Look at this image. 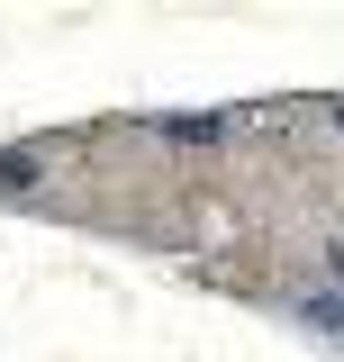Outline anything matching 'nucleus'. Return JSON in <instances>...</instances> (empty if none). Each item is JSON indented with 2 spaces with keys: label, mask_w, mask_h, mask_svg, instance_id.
<instances>
[{
  "label": "nucleus",
  "mask_w": 344,
  "mask_h": 362,
  "mask_svg": "<svg viewBox=\"0 0 344 362\" xmlns=\"http://www.w3.org/2000/svg\"><path fill=\"white\" fill-rule=\"evenodd\" d=\"M154 136H172V145H217L227 118H154Z\"/></svg>",
  "instance_id": "obj_1"
},
{
  "label": "nucleus",
  "mask_w": 344,
  "mask_h": 362,
  "mask_svg": "<svg viewBox=\"0 0 344 362\" xmlns=\"http://www.w3.org/2000/svg\"><path fill=\"white\" fill-rule=\"evenodd\" d=\"M308 326H326V335H344V299H308Z\"/></svg>",
  "instance_id": "obj_3"
},
{
  "label": "nucleus",
  "mask_w": 344,
  "mask_h": 362,
  "mask_svg": "<svg viewBox=\"0 0 344 362\" xmlns=\"http://www.w3.org/2000/svg\"><path fill=\"white\" fill-rule=\"evenodd\" d=\"M336 127H344V109H336Z\"/></svg>",
  "instance_id": "obj_5"
},
{
  "label": "nucleus",
  "mask_w": 344,
  "mask_h": 362,
  "mask_svg": "<svg viewBox=\"0 0 344 362\" xmlns=\"http://www.w3.org/2000/svg\"><path fill=\"white\" fill-rule=\"evenodd\" d=\"M28 181H37V163H28V154H0V190H9V199H18Z\"/></svg>",
  "instance_id": "obj_2"
},
{
  "label": "nucleus",
  "mask_w": 344,
  "mask_h": 362,
  "mask_svg": "<svg viewBox=\"0 0 344 362\" xmlns=\"http://www.w3.org/2000/svg\"><path fill=\"white\" fill-rule=\"evenodd\" d=\"M326 272H336V281H344V245H336V254H326Z\"/></svg>",
  "instance_id": "obj_4"
}]
</instances>
